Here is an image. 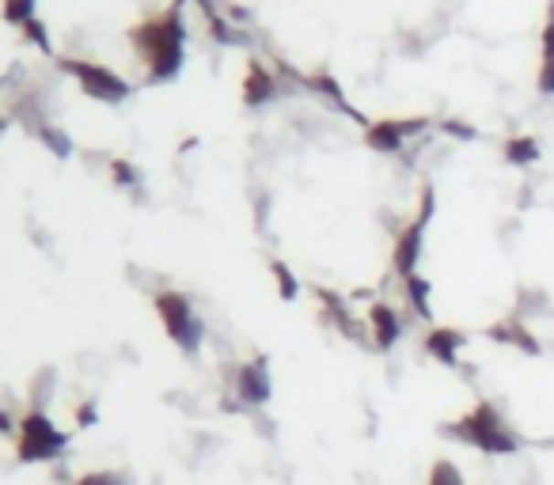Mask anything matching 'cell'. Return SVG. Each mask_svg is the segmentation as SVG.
Masks as SVG:
<instances>
[{
    "label": "cell",
    "instance_id": "obj_20",
    "mask_svg": "<svg viewBox=\"0 0 554 485\" xmlns=\"http://www.w3.org/2000/svg\"><path fill=\"white\" fill-rule=\"evenodd\" d=\"M536 88H539L543 99H554V54H543L539 76H536Z\"/></svg>",
    "mask_w": 554,
    "mask_h": 485
},
{
    "label": "cell",
    "instance_id": "obj_9",
    "mask_svg": "<svg viewBox=\"0 0 554 485\" xmlns=\"http://www.w3.org/2000/svg\"><path fill=\"white\" fill-rule=\"evenodd\" d=\"M368 338H372V345L380 349V353H388V349L399 345V338H402V319H399V311L391 308V303L376 300L372 308H368Z\"/></svg>",
    "mask_w": 554,
    "mask_h": 485
},
{
    "label": "cell",
    "instance_id": "obj_14",
    "mask_svg": "<svg viewBox=\"0 0 554 485\" xmlns=\"http://www.w3.org/2000/svg\"><path fill=\"white\" fill-rule=\"evenodd\" d=\"M243 99H247V107H262L266 99H273V76L266 72V65L250 61L247 80H243Z\"/></svg>",
    "mask_w": 554,
    "mask_h": 485
},
{
    "label": "cell",
    "instance_id": "obj_22",
    "mask_svg": "<svg viewBox=\"0 0 554 485\" xmlns=\"http://www.w3.org/2000/svg\"><path fill=\"white\" fill-rule=\"evenodd\" d=\"M72 485H122V474H114V470H95V474L77 478Z\"/></svg>",
    "mask_w": 554,
    "mask_h": 485
},
{
    "label": "cell",
    "instance_id": "obj_15",
    "mask_svg": "<svg viewBox=\"0 0 554 485\" xmlns=\"http://www.w3.org/2000/svg\"><path fill=\"white\" fill-rule=\"evenodd\" d=\"M506 163H513V167H532L536 160H539V141L536 137H513V141H506Z\"/></svg>",
    "mask_w": 554,
    "mask_h": 485
},
{
    "label": "cell",
    "instance_id": "obj_27",
    "mask_svg": "<svg viewBox=\"0 0 554 485\" xmlns=\"http://www.w3.org/2000/svg\"><path fill=\"white\" fill-rule=\"evenodd\" d=\"M0 125H5V121H0Z\"/></svg>",
    "mask_w": 554,
    "mask_h": 485
},
{
    "label": "cell",
    "instance_id": "obj_5",
    "mask_svg": "<svg viewBox=\"0 0 554 485\" xmlns=\"http://www.w3.org/2000/svg\"><path fill=\"white\" fill-rule=\"evenodd\" d=\"M156 315H160V322L167 330V338L183 353H197L201 349V334H206V330H201V319L194 315L190 300L183 292H160L156 296Z\"/></svg>",
    "mask_w": 554,
    "mask_h": 485
},
{
    "label": "cell",
    "instance_id": "obj_10",
    "mask_svg": "<svg viewBox=\"0 0 554 485\" xmlns=\"http://www.w3.org/2000/svg\"><path fill=\"white\" fill-rule=\"evenodd\" d=\"M425 353L433 356V361H441L444 368H456L460 364V349L467 345V338L460 334V330H452V326H433L430 334H425Z\"/></svg>",
    "mask_w": 554,
    "mask_h": 485
},
{
    "label": "cell",
    "instance_id": "obj_3",
    "mask_svg": "<svg viewBox=\"0 0 554 485\" xmlns=\"http://www.w3.org/2000/svg\"><path fill=\"white\" fill-rule=\"evenodd\" d=\"M65 448H69V437L42 410H31L19 417V428H16L19 463H54V459L65 455Z\"/></svg>",
    "mask_w": 554,
    "mask_h": 485
},
{
    "label": "cell",
    "instance_id": "obj_12",
    "mask_svg": "<svg viewBox=\"0 0 554 485\" xmlns=\"http://www.w3.org/2000/svg\"><path fill=\"white\" fill-rule=\"evenodd\" d=\"M315 296L323 300V319L326 322H335L346 338H354V342H365V330H361V322H354V315L346 311V303H342V296H335V292H326V289H315Z\"/></svg>",
    "mask_w": 554,
    "mask_h": 485
},
{
    "label": "cell",
    "instance_id": "obj_7",
    "mask_svg": "<svg viewBox=\"0 0 554 485\" xmlns=\"http://www.w3.org/2000/svg\"><path fill=\"white\" fill-rule=\"evenodd\" d=\"M430 118H399V121H368L365 125V144L376 152H399L402 141L421 133Z\"/></svg>",
    "mask_w": 554,
    "mask_h": 485
},
{
    "label": "cell",
    "instance_id": "obj_26",
    "mask_svg": "<svg viewBox=\"0 0 554 485\" xmlns=\"http://www.w3.org/2000/svg\"><path fill=\"white\" fill-rule=\"evenodd\" d=\"M16 428H19V425L12 421V414L5 410V406H0V437H8V432H16Z\"/></svg>",
    "mask_w": 554,
    "mask_h": 485
},
{
    "label": "cell",
    "instance_id": "obj_16",
    "mask_svg": "<svg viewBox=\"0 0 554 485\" xmlns=\"http://www.w3.org/2000/svg\"><path fill=\"white\" fill-rule=\"evenodd\" d=\"M270 273H273V285H277V296H282V300H296L300 296V280L293 277V269L282 258L270 262Z\"/></svg>",
    "mask_w": 554,
    "mask_h": 485
},
{
    "label": "cell",
    "instance_id": "obj_6",
    "mask_svg": "<svg viewBox=\"0 0 554 485\" xmlns=\"http://www.w3.org/2000/svg\"><path fill=\"white\" fill-rule=\"evenodd\" d=\"M69 72H77V80L88 88V95L95 99H107V103H118V99L130 95V84L122 80V76H114L111 69L103 65H91V61H65Z\"/></svg>",
    "mask_w": 554,
    "mask_h": 485
},
{
    "label": "cell",
    "instance_id": "obj_19",
    "mask_svg": "<svg viewBox=\"0 0 554 485\" xmlns=\"http://www.w3.org/2000/svg\"><path fill=\"white\" fill-rule=\"evenodd\" d=\"M430 485H463L456 463H448V459H437L433 470H430Z\"/></svg>",
    "mask_w": 554,
    "mask_h": 485
},
{
    "label": "cell",
    "instance_id": "obj_21",
    "mask_svg": "<svg viewBox=\"0 0 554 485\" xmlns=\"http://www.w3.org/2000/svg\"><path fill=\"white\" fill-rule=\"evenodd\" d=\"M441 130L448 133V137H460V141H474L478 137V130L471 121H463V118H448V121H441Z\"/></svg>",
    "mask_w": 554,
    "mask_h": 485
},
{
    "label": "cell",
    "instance_id": "obj_23",
    "mask_svg": "<svg viewBox=\"0 0 554 485\" xmlns=\"http://www.w3.org/2000/svg\"><path fill=\"white\" fill-rule=\"evenodd\" d=\"M543 54H554V0L547 5V23H543Z\"/></svg>",
    "mask_w": 554,
    "mask_h": 485
},
{
    "label": "cell",
    "instance_id": "obj_17",
    "mask_svg": "<svg viewBox=\"0 0 554 485\" xmlns=\"http://www.w3.org/2000/svg\"><path fill=\"white\" fill-rule=\"evenodd\" d=\"M308 84H312V88H319V91H326V99H331L335 107H342L346 114H354V118H357V111H354V107L346 103L342 88H338V84H335V80H331V76H326V72H315V76H308Z\"/></svg>",
    "mask_w": 554,
    "mask_h": 485
},
{
    "label": "cell",
    "instance_id": "obj_11",
    "mask_svg": "<svg viewBox=\"0 0 554 485\" xmlns=\"http://www.w3.org/2000/svg\"><path fill=\"white\" fill-rule=\"evenodd\" d=\"M486 338H490V342H501V345H513V349H520V353H527V356H539V353H543V345L532 338V330H527L524 322H517V319H506V322L486 326Z\"/></svg>",
    "mask_w": 554,
    "mask_h": 485
},
{
    "label": "cell",
    "instance_id": "obj_8",
    "mask_svg": "<svg viewBox=\"0 0 554 485\" xmlns=\"http://www.w3.org/2000/svg\"><path fill=\"white\" fill-rule=\"evenodd\" d=\"M236 395L243 406H266L273 395V383H270V361L266 356H255L236 368Z\"/></svg>",
    "mask_w": 554,
    "mask_h": 485
},
{
    "label": "cell",
    "instance_id": "obj_2",
    "mask_svg": "<svg viewBox=\"0 0 554 485\" xmlns=\"http://www.w3.org/2000/svg\"><path fill=\"white\" fill-rule=\"evenodd\" d=\"M133 46L148 58L156 80H167V76L179 72V65H183V19H179V8H167L164 16L133 27Z\"/></svg>",
    "mask_w": 554,
    "mask_h": 485
},
{
    "label": "cell",
    "instance_id": "obj_25",
    "mask_svg": "<svg viewBox=\"0 0 554 485\" xmlns=\"http://www.w3.org/2000/svg\"><path fill=\"white\" fill-rule=\"evenodd\" d=\"M111 174L118 178V183H125V186H130L133 178H137V171H133L130 163H122V160H114V163H111Z\"/></svg>",
    "mask_w": 554,
    "mask_h": 485
},
{
    "label": "cell",
    "instance_id": "obj_24",
    "mask_svg": "<svg viewBox=\"0 0 554 485\" xmlns=\"http://www.w3.org/2000/svg\"><path fill=\"white\" fill-rule=\"evenodd\" d=\"M99 421V410H95V402H84V406H77V425L80 428H91Z\"/></svg>",
    "mask_w": 554,
    "mask_h": 485
},
{
    "label": "cell",
    "instance_id": "obj_18",
    "mask_svg": "<svg viewBox=\"0 0 554 485\" xmlns=\"http://www.w3.org/2000/svg\"><path fill=\"white\" fill-rule=\"evenodd\" d=\"M5 19L27 27V23L35 19V0H5Z\"/></svg>",
    "mask_w": 554,
    "mask_h": 485
},
{
    "label": "cell",
    "instance_id": "obj_13",
    "mask_svg": "<svg viewBox=\"0 0 554 485\" xmlns=\"http://www.w3.org/2000/svg\"><path fill=\"white\" fill-rule=\"evenodd\" d=\"M402 292H407L418 319H425V322L433 319V285H430V277H421V273L407 277V280H402Z\"/></svg>",
    "mask_w": 554,
    "mask_h": 485
},
{
    "label": "cell",
    "instance_id": "obj_1",
    "mask_svg": "<svg viewBox=\"0 0 554 485\" xmlns=\"http://www.w3.org/2000/svg\"><path fill=\"white\" fill-rule=\"evenodd\" d=\"M441 432H444V437H452V440H463V444H471L478 451H486V455H513V451L524 448V440L517 437L506 421H501L494 402H478L471 414H463L460 421L444 425Z\"/></svg>",
    "mask_w": 554,
    "mask_h": 485
},
{
    "label": "cell",
    "instance_id": "obj_4",
    "mask_svg": "<svg viewBox=\"0 0 554 485\" xmlns=\"http://www.w3.org/2000/svg\"><path fill=\"white\" fill-rule=\"evenodd\" d=\"M433 213H437V194H433V186H425V190H421L418 216H414V220H410V224L395 236V250H391V266H395V273H399L402 280L418 273V262H421V243H425V227H430Z\"/></svg>",
    "mask_w": 554,
    "mask_h": 485
}]
</instances>
